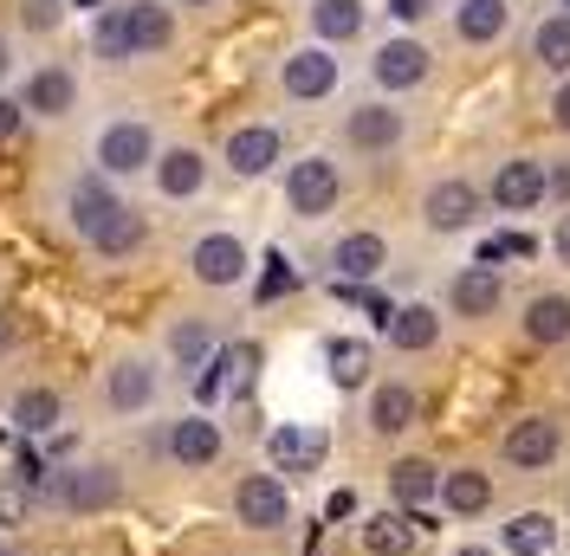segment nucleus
Wrapping results in <instances>:
<instances>
[{"label":"nucleus","instance_id":"f257e3e1","mask_svg":"<svg viewBox=\"0 0 570 556\" xmlns=\"http://www.w3.org/2000/svg\"><path fill=\"white\" fill-rule=\"evenodd\" d=\"M39 498H52L59 512L91 518V512H110L124 498V479H117V466H105V459H91V466H52Z\"/></svg>","mask_w":570,"mask_h":556},{"label":"nucleus","instance_id":"f03ea898","mask_svg":"<svg viewBox=\"0 0 570 556\" xmlns=\"http://www.w3.org/2000/svg\"><path fill=\"white\" fill-rule=\"evenodd\" d=\"M137 169H156V130L142 117H117L98 130V175H137Z\"/></svg>","mask_w":570,"mask_h":556},{"label":"nucleus","instance_id":"7ed1b4c3","mask_svg":"<svg viewBox=\"0 0 570 556\" xmlns=\"http://www.w3.org/2000/svg\"><path fill=\"white\" fill-rule=\"evenodd\" d=\"M337 195H344V181H337V162H324V156H305V162H292L285 169V201L298 220H318V214L337 208Z\"/></svg>","mask_w":570,"mask_h":556},{"label":"nucleus","instance_id":"20e7f679","mask_svg":"<svg viewBox=\"0 0 570 556\" xmlns=\"http://www.w3.org/2000/svg\"><path fill=\"white\" fill-rule=\"evenodd\" d=\"M234 518L247 524V530H279V524L292 518V498H285L279 473H247V479L234 486Z\"/></svg>","mask_w":570,"mask_h":556},{"label":"nucleus","instance_id":"39448f33","mask_svg":"<svg viewBox=\"0 0 570 556\" xmlns=\"http://www.w3.org/2000/svg\"><path fill=\"white\" fill-rule=\"evenodd\" d=\"M558 447H564V434H558V420H551V415H525V420H512V427H505V440H499L505 466H525V473L551 466V459H558Z\"/></svg>","mask_w":570,"mask_h":556},{"label":"nucleus","instance_id":"423d86ee","mask_svg":"<svg viewBox=\"0 0 570 556\" xmlns=\"http://www.w3.org/2000/svg\"><path fill=\"white\" fill-rule=\"evenodd\" d=\"M188 272L214 285V291H227V285H240L247 278V246L234 240V234H202V240L188 246Z\"/></svg>","mask_w":570,"mask_h":556},{"label":"nucleus","instance_id":"0eeeda50","mask_svg":"<svg viewBox=\"0 0 570 556\" xmlns=\"http://www.w3.org/2000/svg\"><path fill=\"white\" fill-rule=\"evenodd\" d=\"M331 440H324V427H273L266 434V459H273V473H318Z\"/></svg>","mask_w":570,"mask_h":556},{"label":"nucleus","instance_id":"6e6552de","mask_svg":"<svg viewBox=\"0 0 570 556\" xmlns=\"http://www.w3.org/2000/svg\"><path fill=\"white\" fill-rule=\"evenodd\" d=\"M279 85H285V98H331L337 91V59L324 52V46H298L292 59L279 66Z\"/></svg>","mask_w":570,"mask_h":556},{"label":"nucleus","instance_id":"1a4fd4ad","mask_svg":"<svg viewBox=\"0 0 570 556\" xmlns=\"http://www.w3.org/2000/svg\"><path fill=\"white\" fill-rule=\"evenodd\" d=\"M20 110H27V117H46V123L71 117V110H78V78H71L66 66H39L33 78H27V91H20Z\"/></svg>","mask_w":570,"mask_h":556},{"label":"nucleus","instance_id":"9d476101","mask_svg":"<svg viewBox=\"0 0 570 556\" xmlns=\"http://www.w3.org/2000/svg\"><path fill=\"white\" fill-rule=\"evenodd\" d=\"M149 401H156V369H149L142 356L110 363V369H105V408H110V415H142Z\"/></svg>","mask_w":570,"mask_h":556},{"label":"nucleus","instance_id":"9b49d317","mask_svg":"<svg viewBox=\"0 0 570 556\" xmlns=\"http://www.w3.org/2000/svg\"><path fill=\"white\" fill-rule=\"evenodd\" d=\"M544 195H551V181H544V162H532V156H519L493 175V201L505 214H532Z\"/></svg>","mask_w":570,"mask_h":556},{"label":"nucleus","instance_id":"f8f14e48","mask_svg":"<svg viewBox=\"0 0 570 556\" xmlns=\"http://www.w3.org/2000/svg\"><path fill=\"white\" fill-rule=\"evenodd\" d=\"M117 208H124V201H117L110 175H78V181H71V195H66V214H71V227H78L85 240H91V234H98Z\"/></svg>","mask_w":570,"mask_h":556},{"label":"nucleus","instance_id":"ddd939ff","mask_svg":"<svg viewBox=\"0 0 570 556\" xmlns=\"http://www.w3.org/2000/svg\"><path fill=\"white\" fill-rule=\"evenodd\" d=\"M422 214H428L434 234H461V227H473V214H480V188L473 181H434Z\"/></svg>","mask_w":570,"mask_h":556},{"label":"nucleus","instance_id":"4468645a","mask_svg":"<svg viewBox=\"0 0 570 556\" xmlns=\"http://www.w3.org/2000/svg\"><path fill=\"white\" fill-rule=\"evenodd\" d=\"M331 266H337V285H370L390 266V246H383V234H344L331 246Z\"/></svg>","mask_w":570,"mask_h":556},{"label":"nucleus","instance_id":"2eb2a0df","mask_svg":"<svg viewBox=\"0 0 570 556\" xmlns=\"http://www.w3.org/2000/svg\"><path fill=\"white\" fill-rule=\"evenodd\" d=\"M273 162H279V130H273V123H247V130L227 137V169L240 175V181L266 175Z\"/></svg>","mask_w":570,"mask_h":556},{"label":"nucleus","instance_id":"dca6fc26","mask_svg":"<svg viewBox=\"0 0 570 556\" xmlns=\"http://www.w3.org/2000/svg\"><path fill=\"white\" fill-rule=\"evenodd\" d=\"M344 142H351V149H370V156L395 149V142H402V110H390V105L351 110V117H344Z\"/></svg>","mask_w":570,"mask_h":556},{"label":"nucleus","instance_id":"f3484780","mask_svg":"<svg viewBox=\"0 0 570 556\" xmlns=\"http://www.w3.org/2000/svg\"><path fill=\"white\" fill-rule=\"evenodd\" d=\"M220 447H227V440H220V427H214L208 415H188V420H176V427H169V459H176V466H188V473H195V466H214V459H220Z\"/></svg>","mask_w":570,"mask_h":556},{"label":"nucleus","instance_id":"a211bd4d","mask_svg":"<svg viewBox=\"0 0 570 556\" xmlns=\"http://www.w3.org/2000/svg\"><path fill=\"white\" fill-rule=\"evenodd\" d=\"M428 78V46L422 39H390L383 52H376V85L383 91H415Z\"/></svg>","mask_w":570,"mask_h":556},{"label":"nucleus","instance_id":"6ab92c4d","mask_svg":"<svg viewBox=\"0 0 570 556\" xmlns=\"http://www.w3.org/2000/svg\"><path fill=\"white\" fill-rule=\"evenodd\" d=\"M390 498L395 512H428V498H441V466H428V459H395L390 466Z\"/></svg>","mask_w":570,"mask_h":556},{"label":"nucleus","instance_id":"aec40b11","mask_svg":"<svg viewBox=\"0 0 570 556\" xmlns=\"http://www.w3.org/2000/svg\"><path fill=\"white\" fill-rule=\"evenodd\" d=\"M124 33H130V59H149L176 39V20H169V7L137 0V7H124Z\"/></svg>","mask_w":570,"mask_h":556},{"label":"nucleus","instance_id":"412c9836","mask_svg":"<svg viewBox=\"0 0 570 556\" xmlns=\"http://www.w3.org/2000/svg\"><path fill=\"white\" fill-rule=\"evenodd\" d=\"M156 188H163L169 201L202 195V188H208V162H202V149H163V156H156Z\"/></svg>","mask_w":570,"mask_h":556},{"label":"nucleus","instance_id":"4be33fe9","mask_svg":"<svg viewBox=\"0 0 570 556\" xmlns=\"http://www.w3.org/2000/svg\"><path fill=\"white\" fill-rule=\"evenodd\" d=\"M415 420H422V395L409 383H383L370 395V427H376V434H409Z\"/></svg>","mask_w":570,"mask_h":556},{"label":"nucleus","instance_id":"5701e85b","mask_svg":"<svg viewBox=\"0 0 570 556\" xmlns=\"http://www.w3.org/2000/svg\"><path fill=\"white\" fill-rule=\"evenodd\" d=\"M441 505H448L454 518H480V512L493 505V479H487L480 466H461V473H441Z\"/></svg>","mask_w":570,"mask_h":556},{"label":"nucleus","instance_id":"b1692460","mask_svg":"<svg viewBox=\"0 0 570 556\" xmlns=\"http://www.w3.org/2000/svg\"><path fill=\"white\" fill-rule=\"evenodd\" d=\"M59 415H66V401H59V388H20L13 395V427L39 440V434H59Z\"/></svg>","mask_w":570,"mask_h":556},{"label":"nucleus","instance_id":"393cba45","mask_svg":"<svg viewBox=\"0 0 570 556\" xmlns=\"http://www.w3.org/2000/svg\"><path fill=\"white\" fill-rule=\"evenodd\" d=\"M409 550H415V518L409 512L363 518V556H409Z\"/></svg>","mask_w":570,"mask_h":556},{"label":"nucleus","instance_id":"a878e982","mask_svg":"<svg viewBox=\"0 0 570 556\" xmlns=\"http://www.w3.org/2000/svg\"><path fill=\"white\" fill-rule=\"evenodd\" d=\"M390 344L402 349V356H422V349L441 344V317L428 311V305H395V317H390Z\"/></svg>","mask_w":570,"mask_h":556},{"label":"nucleus","instance_id":"bb28decb","mask_svg":"<svg viewBox=\"0 0 570 556\" xmlns=\"http://www.w3.org/2000/svg\"><path fill=\"white\" fill-rule=\"evenodd\" d=\"M448 298H454L461 317H493L499 311V272L493 266H466V272L448 285Z\"/></svg>","mask_w":570,"mask_h":556},{"label":"nucleus","instance_id":"cd10ccee","mask_svg":"<svg viewBox=\"0 0 570 556\" xmlns=\"http://www.w3.org/2000/svg\"><path fill=\"white\" fill-rule=\"evenodd\" d=\"M525 337H532V344H564L570 337V298L564 291H544V298L525 305Z\"/></svg>","mask_w":570,"mask_h":556},{"label":"nucleus","instance_id":"c85d7f7f","mask_svg":"<svg viewBox=\"0 0 570 556\" xmlns=\"http://www.w3.org/2000/svg\"><path fill=\"white\" fill-rule=\"evenodd\" d=\"M142 240H149V227H142V214H137V208H117V214L105 220V227L91 234V246H98L105 259H130V252H137Z\"/></svg>","mask_w":570,"mask_h":556},{"label":"nucleus","instance_id":"c756f323","mask_svg":"<svg viewBox=\"0 0 570 556\" xmlns=\"http://www.w3.org/2000/svg\"><path fill=\"white\" fill-rule=\"evenodd\" d=\"M454 33H461L466 46L499 39L505 33V0H461V7H454Z\"/></svg>","mask_w":570,"mask_h":556},{"label":"nucleus","instance_id":"7c9ffc66","mask_svg":"<svg viewBox=\"0 0 570 556\" xmlns=\"http://www.w3.org/2000/svg\"><path fill=\"white\" fill-rule=\"evenodd\" d=\"M312 33H318L324 46L356 39L363 33V0H312Z\"/></svg>","mask_w":570,"mask_h":556},{"label":"nucleus","instance_id":"2f4dec72","mask_svg":"<svg viewBox=\"0 0 570 556\" xmlns=\"http://www.w3.org/2000/svg\"><path fill=\"white\" fill-rule=\"evenodd\" d=\"M324 363H331V383L337 388L370 383V344H363V337H331V344H324Z\"/></svg>","mask_w":570,"mask_h":556},{"label":"nucleus","instance_id":"473e14b6","mask_svg":"<svg viewBox=\"0 0 570 556\" xmlns=\"http://www.w3.org/2000/svg\"><path fill=\"white\" fill-rule=\"evenodd\" d=\"M512 556H544L551 544H558V524L544 518V512H519V518L505 524V537H499Z\"/></svg>","mask_w":570,"mask_h":556},{"label":"nucleus","instance_id":"72a5a7b5","mask_svg":"<svg viewBox=\"0 0 570 556\" xmlns=\"http://www.w3.org/2000/svg\"><path fill=\"white\" fill-rule=\"evenodd\" d=\"M169 356H176L188 376H202L208 356H214V330L208 324H176V330H169Z\"/></svg>","mask_w":570,"mask_h":556},{"label":"nucleus","instance_id":"f704fd0d","mask_svg":"<svg viewBox=\"0 0 570 556\" xmlns=\"http://www.w3.org/2000/svg\"><path fill=\"white\" fill-rule=\"evenodd\" d=\"M33 505H39V492L20 479V466H13V473H0V530H7V537L33 518Z\"/></svg>","mask_w":570,"mask_h":556},{"label":"nucleus","instance_id":"c9c22d12","mask_svg":"<svg viewBox=\"0 0 570 556\" xmlns=\"http://www.w3.org/2000/svg\"><path fill=\"white\" fill-rule=\"evenodd\" d=\"M91 46H98V59H110V66H124V59H130V33H124V7H117V13H98V20H91Z\"/></svg>","mask_w":570,"mask_h":556},{"label":"nucleus","instance_id":"e433bc0d","mask_svg":"<svg viewBox=\"0 0 570 556\" xmlns=\"http://www.w3.org/2000/svg\"><path fill=\"white\" fill-rule=\"evenodd\" d=\"M532 46H538V59H544L551 71H570V13H558V20H544Z\"/></svg>","mask_w":570,"mask_h":556},{"label":"nucleus","instance_id":"4c0bfd02","mask_svg":"<svg viewBox=\"0 0 570 556\" xmlns=\"http://www.w3.org/2000/svg\"><path fill=\"white\" fill-rule=\"evenodd\" d=\"M538 240L532 234H493V240H480V266H499V259H532Z\"/></svg>","mask_w":570,"mask_h":556},{"label":"nucleus","instance_id":"58836bf2","mask_svg":"<svg viewBox=\"0 0 570 556\" xmlns=\"http://www.w3.org/2000/svg\"><path fill=\"white\" fill-rule=\"evenodd\" d=\"M292 285H298V272L285 266L279 252H266V272H259V285H253V298H259V305H273V298H285Z\"/></svg>","mask_w":570,"mask_h":556},{"label":"nucleus","instance_id":"ea45409f","mask_svg":"<svg viewBox=\"0 0 570 556\" xmlns=\"http://www.w3.org/2000/svg\"><path fill=\"white\" fill-rule=\"evenodd\" d=\"M356 305H363V311H370V324H383V330H390L395 305H390V298H383V291H356Z\"/></svg>","mask_w":570,"mask_h":556},{"label":"nucleus","instance_id":"a19ab883","mask_svg":"<svg viewBox=\"0 0 570 556\" xmlns=\"http://www.w3.org/2000/svg\"><path fill=\"white\" fill-rule=\"evenodd\" d=\"M27 27H59V0H27Z\"/></svg>","mask_w":570,"mask_h":556},{"label":"nucleus","instance_id":"79ce46f5","mask_svg":"<svg viewBox=\"0 0 570 556\" xmlns=\"http://www.w3.org/2000/svg\"><path fill=\"white\" fill-rule=\"evenodd\" d=\"M20 123H27V110H20V98H0V142L13 137Z\"/></svg>","mask_w":570,"mask_h":556},{"label":"nucleus","instance_id":"37998d69","mask_svg":"<svg viewBox=\"0 0 570 556\" xmlns=\"http://www.w3.org/2000/svg\"><path fill=\"white\" fill-rule=\"evenodd\" d=\"M390 13L402 20V27H415V20L428 13V0H390Z\"/></svg>","mask_w":570,"mask_h":556},{"label":"nucleus","instance_id":"c03bdc74","mask_svg":"<svg viewBox=\"0 0 570 556\" xmlns=\"http://www.w3.org/2000/svg\"><path fill=\"white\" fill-rule=\"evenodd\" d=\"M356 512V492H331V505H324V518H351Z\"/></svg>","mask_w":570,"mask_h":556},{"label":"nucleus","instance_id":"a18cd8bd","mask_svg":"<svg viewBox=\"0 0 570 556\" xmlns=\"http://www.w3.org/2000/svg\"><path fill=\"white\" fill-rule=\"evenodd\" d=\"M544 181H551V195H558V201H570V162H558V169H544Z\"/></svg>","mask_w":570,"mask_h":556},{"label":"nucleus","instance_id":"49530a36","mask_svg":"<svg viewBox=\"0 0 570 556\" xmlns=\"http://www.w3.org/2000/svg\"><path fill=\"white\" fill-rule=\"evenodd\" d=\"M551 117H558V123H564V130H570V85H564V91H558V98H551Z\"/></svg>","mask_w":570,"mask_h":556},{"label":"nucleus","instance_id":"de8ad7c7","mask_svg":"<svg viewBox=\"0 0 570 556\" xmlns=\"http://www.w3.org/2000/svg\"><path fill=\"white\" fill-rule=\"evenodd\" d=\"M558 259H564V266H570V214H564V220H558Z\"/></svg>","mask_w":570,"mask_h":556},{"label":"nucleus","instance_id":"09e8293b","mask_svg":"<svg viewBox=\"0 0 570 556\" xmlns=\"http://www.w3.org/2000/svg\"><path fill=\"white\" fill-rule=\"evenodd\" d=\"M7 71H13V46H7V39H0V78H7Z\"/></svg>","mask_w":570,"mask_h":556},{"label":"nucleus","instance_id":"8fccbe9b","mask_svg":"<svg viewBox=\"0 0 570 556\" xmlns=\"http://www.w3.org/2000/svg\"><path fill=\"white\" fill-rule=\"evenodd\" d=\"M13 344V324H7V317H0V349Z\"/></svg>","mask_w":570,"mask_h":556},{"label":"nucleus","instance_id":"3c124183","mask_svg":"<svg viewBox=\"0 0 570 556\" xmlns=\"http://www.w3.org/2000/svg\"><path fill=\"white\" fill-rule=\"evenodd\" d=\"M454 556H493V550H480V544H466V550H454Z\"/></svg>","mask_w":570,"mask_h":556},{"label":"nucleus","instance_id":"603ef678","mask_svg":"<svg viewBox=\"0 0 570 556\" xmlns=\"http://www.w3.org/2000/svg\"><path fill=\"white\" fill-rule=\"evenodd\" d=\"M0 556H13V537H7V530H0Z\"/></svg>","mask_w":570,"mask_h":556},{"label":"nucleus","instance_id":"864d4df0","mask_svg":"<svg viewBox=\"0 0 570 556\" xmlns=\"http://www.w3.org/2000/svg\"><path fill=\"white\" fill-rule=\"evenodd\" d=\"M181 7H214V0H181Z\"/></svg>","mask_w":570,"mask_h":556},{"label":"nucleus","instance_id":"5fc2aeb1","mask_svg":"<svg viewBox=\"0 0 570 556\" xmlns=\"http://www.w3.org/2000/svg\"><path fill=\"white\" fill-rule=\"evenodd\" d=\"M78 7H98V0H78Z\"/></svg>","mask_w":570,"mask_h":556}]
</instances>
